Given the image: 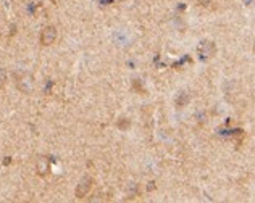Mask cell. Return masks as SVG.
I'll list each match as a JSON object with an SVG mask.
<instances>
[{"mask_svg": "<svg viewBox=\"0 0 255 203\" xmlns=\"http://www.w3.org/2000/svg\"><path fill=\"white\" fill-rule=\"evenodd\" d=\"M57 39V28L55 26H45L41 32V44L42 45H52Z\"/></svg>", "mask_w": 255, "mask_h": 203, "instance_id": "cell-2", "label": "cell"}, {"mask_svg": "<svg viewBox=\"0 0 255 203\" xmlns=\"http://www.w3.org/2000/svg\"><path fill=\"white\" fill-rule=\"evenodd\" d=\"M92 184H94V179L89 178V176H86V178H83L81 181H79V184L76 187V192H75L76 199H84L92 189Z\"/></svg>", "mask_w": 255, "mask_h": 203, "instance_id": "cell-1", "label": "cell"}, {"mask_svg": "<svg viewBox=\"0 0 255 203\" xmlns=\"http://www.w3.org/2000/svg\"><path fill=\"white\" fill-rule=\"evenodd\" d=\"M36 171L39 176H47L50 171V165H49V160L41 157V158H37V163H36Z\"/></svg>", "mask_w": 255, "mask_h": 203, "instance_id": "cell-3", "label": "cell"}]
</instances>
